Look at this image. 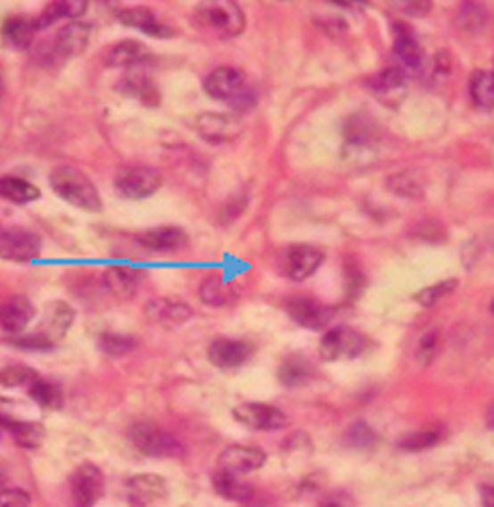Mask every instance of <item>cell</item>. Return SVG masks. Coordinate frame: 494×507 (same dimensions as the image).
<instances>
[{
	"mask_svg": "<svg viewBox=\"0 0 494 507\" xmlns=\"http://www.w3.org/2000/svg\"><path fill=\"white\" fill-rule=\"evenodd\" d=\"M50 187L54 193L63 200V202L72 204L80 210L87 213H98L103 209V200H100L98 189L94 187L92 180L87 178L80 169L72 165H62L54 168L50 174Z\"/></svg>",
	"mask_w": 494,
	"mask_h": 507,
	"instance_id": "1",
	"label": "cell"
},
{
	"mask_svg": "<svg viewBox=\"0 0 494 507\" xmlns=\"http://www.w3.org/2000/svg\"><path fill=\"white\" fill-rule=\"evenodd\" d=\"M74 317V308L65 301H53V304L46 306V313H44L42 323H39L37 332H33L31 336H24V339H16L13 343L18 348L24 349H35V351H44L54 348L59 340L68 334V330L72 328Z\"/></svg>",
	"mask_w": 494,
	"mask_h": 507,
	"instance_id": "2",
	"label": "cell"
},
{
	"mask_svg": "<svg viewBox=\"0 0 494 507\" xmlns=\"http://www.w3.org/2000/svg\"><path fill=\"white\" fill-rule=\"evenodd\" d=\"M128 438L148 458H176L183 454V446L174 436L168 434L154 421H137L130 425Z\"/></svg>",
	"mask_w": 494,
	"mask_h": 507,
	"instance_id": "3",
	"label": "cell"
},
{
	"mask_svg": "<svg viewBox=\"0 0 494 507\" xmlns=\"http://www.w3.org/2000/svg\"><path fill=\"white\" fill-rule=\"evenodd\" d=\"M369 348V339L354 328L339 325V328L327 330L319 343L321 358L327 363H341V360L360 358Z\"/></svg>",
	"mask_w": 494,
	"mask_h": 507,
	"instance_id": "4",
	"label": "cell"
},
{
	"mask_svg": "<svg viewBox=\"0 0 494 507\" xmlns=\"http://www.w3.org/2000/svg\"><path fill=\"white\" fill-rule=\"evenodd\" d=\"M195 18L224 37H236L245 29V13L236 3H204Z\"/></svg>",
	"mask_w": 494,
	"mask_h": 507,
	"instance_id": "5",
	"label": "cell"
},
{
	"mask_svg": "<svg viewBox=\"0 0 494 507\" xmlns=\"http://www.w3.org/2000/svg\"><path fill=\"white\" fill-rule=\"evenodd\" d=\"M161 174L145 165H133V168L119 169L115 176V189L126 200H145L161 189Z\"/></svg>",
	"mask_w": 494,
	"mask_h": 507,
	"instance_id": "6",
	"label": "cell"
},
{
	"mask_svg": "<svg viewBox=\"0 0 494 507\" xmlns=\"http://www.w3.org/2000/svg\"><path fill=\"white\" fill-rule=\"evenodd\" d=\"M42 254V239L27 228L0 230V258L12 263H31Z\"/></svg>",
	"mask_w": 494,
	"mask_h": 507,
	"instance_id": "7",
	"label": "cell"
},
{
	"mask_svg": "<svg viewBox=\"0 0 494 507\" xmlns=\"http://www.w3.org/2000/svg\"><path fill=\"white\" fill-rule=\"evenodd\" d=\"M70 490L77 507H94L104 495V475L95 464H80L70 477Z\"/></svg>",
	"mask_w": 494,
	"mask_h": 507,
	"instance_id": "8",
	"label": "cell"
},
{
	"mask_svg": "<svg viewBox=\"0 0 494 507\" xmlns=\"http://www.w3.org/2000/svg\"><path fill=\"white\" fill-rule=\"evenodd\" d=\"M195 130L209 143H228L243 133V122L230 113H202L195 118Z\"/></svg>",
	"mask_w": 494,
	"mask_h": 507,
	"instance_id": "9",
	"label": "cell"
},
{
	"mask_svg": "<svg viewBox=\"0 0 494 507\" xmlns=\"http://www.w3.org/2000/svg\"><path fill=\"white\" fill-rule=\"evenodd\" d=\"M235 419L243 423L245 428L259 429V431H276L289 425V419L280 408L269 404H241L235 408Z\"/></svg>",
	"mask_w": 494,
	"mask_h": 507,
	"instance_id": "10",
	"label": "cell"
},
{
	"mask_svg": "<svg viewBox=\"0 0 494 507\" xmlns=\"http://www.w3.org/2000/svg\"><path fill=\"white\" fill-rule=\"evenodd\" d=\"M267 455L265 451H260L259 446H247V445H230L226 446L219 454V470H226L230 475H245L254 473L260 466L265 464Z\"/></svg>",
	"mask_w": 494,
	"mask_h": 507,
	"instance_id": "11",
	"label": "cell"
},
{
	"mask_svg": "<svg viewBox=\"0 0 494 507\" xmlns=\"http://www.w3.org/2000/svg\"><path fill=\"white\" fill-rule=\"evenodd\" d=\"M168 481L159 475H137L126 481V496L133 507H154L168 496Z\"/></svg>",
	"mask_w": 494,
	"mask_h": 507,
	"instance_id": "12",
	"label": "cell"
},
{
	"mask_svg": "<svg viewBox=\"0 0 494 507\" xmlns=\"http://www.w3.org/2000/svg\"><path fill=\"white\" fill-rule=\"evenodd\" d=\"M92 39V24L89 22H68L54 35L53 54L59 59H74L83 54Z\"/></svg>",
	"mask_w": 494,
	"mask_h": 507,
	"instance_id": "13",
	"label": "cell"
},
{
	"mask_svg": "<svg viewBox=\"0 0 494 507\" xmlns=\"http://www.w3.org/2000/svg\"><path fill=\"white\" fill-rule=\"evenodd\" d=\"M324 263V252L315 245H291L284 254V271L291 280L301 282L310 278Z\"/></svg>",
	"mask_w": 494,
	"mask_h": 507,
	"instance_id": "14",
	"label": "cell"
},
{
	"mask_svg": "<svg viewBox=\"0 0 494 507\" xmlns=\"http://www.w3.org/2000/svg\"><path fill=\"white\" fill-rule=\"evenodd\" d=\"M286 313L295 323L309 330H324L332 321V308L310 298H295L286 304Z\"/></svg>",
	"mask_w": 494,
	"mask_h": 507,
	"instance_id": "15",
	"label": "cell"
},
{
	"mask_svg": "<svg viewBox=\"0 0 494 507\" xmlns=\"http://www.w3.org/2000/svg\"><path fill=\"white\" fill-rule=\"evenodd\" d=\"M243 87H245V77L243 72L236 68H217L204 80V92L209 94L210 98L226 100V102L236 98Z\"/></svg>",
	"mask_w": 494,
	"mask_h": 507,
	"instance_id": "16",
	"label": "cell"
},
{
	"mask_svg": "<svg viewBox=\"0 0 494 507\" xmlns=\"http://www.w3.org/2000/svg\"><path fill=\"white\" fill-rule=\"evenodd\" d=\"M137 241L150 252H178L189 243V237H186L183 228L159 225V228L144 230V233L137 234Z\"/></svg>",
	"mask_w": 494,
	"mask_h": 507,
	"instance_id": "17",
	"label": "cell"
},
{
	"mask_svg": "<svg viewBox=\"0 0 494 507\" xmlns=\"http://www.w3.org/2000/svg\"><path fill=\"white\" fill-rule=\"evenodd\" d=\"M345 148L356 154H371L377 148V127L369 118H351L345 127Z\"/></svg>",
	"mask_w": 494,
	"mask_h": 507,
	"instance_id": "18",
	"label": "cell"
},
{
	"mask_svg": "<svg viewBox=\"0 0 494 507\" xmlns=\"http://www.w3.org/2000/svg\"><path fill=\"white\" fill-rule=\"evenodd\" d=\"M33 317L35 308L27 298H12L0 306V328L7 334H22Z\"/></svg>",
	"mask_w": 494,
	"mask_h": 507,
	"instance_id": "19",
	"label": "cell"
},
{
	"mask_svg": "<svg viewBox=\"0 0 494 507\" xmlns=\"http://www.w3.org/2000/svg\"><path fill=\"white\" fill-rule=\"evenodd\" d=\"M250 354V345L232 339H219L209 348V360L219 369H236L247 363Z\"/></svg>",
	"mask_w": 494,
	"mask_h": 507,
	"instance_id": "20",
	"label": "cell"
},
{
	"mask_svg": "<svg viewBox=\"0 0 494 507\" xmlns=\"http://www.w3.org/2000/svg\"><path fill=\"white\" fill-rule=\"evenodd\" d=\"M371 92L386 104H399L406 95V74L397 68L382 70L369 80Z\"/></svg>",
	"mask_w": 494,
	"mask_h": 507,
	"instance_id": "21",
	"label": "cell"
},
{
	"mask_svg": "<svg viewBox=\"0 0 494 507\" xmlns=\"http://www.w3.org/2000/svg\"><path fill=\"white\" fill-rule=\"evenodd\" d=\"M150 59H152V53L145 44L137 42V39H126V42H119L109 48L104 63L109 68H137V65L150 61Z\"/></svg>",
	"mask_w": 494,
	"mask_h": 507,
	"instance_id": "22",
	"label": "cell"
},
{
	"mask_svg": "<svg viewBox=\"0 0 494 507\" xmlns=\"http://www.w3.org/2000/svg\"><path fill=\"white\" fill-rule=\"evenodd\" d=\"M395 57L406 72H418L425 65V50L408 29H395Z\"/></svg>",
	"mask_w": 494,
	"mask_h": 507,
	"instance_id": "23",
	"label": "cell"
},
{
	"mask_svg": "<svg viewBox=\"0 0 494 507\" xmlns=\"http://www.w3.org/2000/svg\"><path fill=\"white\" fill-rule=\"evenodd\" d=\"M118 20L124 24V27L139 29L141 33L150 35V37H169V35H174V31H171L168 24L159 22V18L145 7L122 9V12L118 13Z\"/></svg>",
	"mask_w": 494,
	"mask_h": 507,
	"instance_id": "24",
	"label": "cell"
},
{
	"mask_svg": "<svg viewBox=\"0 0 494 507\" xmlns=\"http://www.w3.org/2000/svg\"><path fill=\"white\" fill-rule=\"evenodd\" d=\"M150 321H156V323L163 325H180L185 321L191 319V308L180 299H169V298H159L152 299L145 308Z\"/></svg>",
	"mask_w": 494,
	"mask_h": 507,
	"instance_id": "25",
	"label": "cell"
},
{
	"mask_svg": "<svg viewBox=\"0 0 494 507\" xmlns=\"http://www.w3.org/2000/svg\"><path fill=\"white\" fill-rule=\"evenodd\" d=\"M104 286L115 299H130L139 289V275L137 271L130 267H122V265H115L104 271Z\"/></svg>",
	"mask_w": 494,
	"mask_h": 507,
	"instance_id": "26",
	"label": "cell"
},
{
	"mask_svg": "<svg viewBox=\"0 0 494 507\" xmlns=\"http://www.w3.org/2000/svg\"><path fill=\"white\" fill-rule=\"evenodd\" d=\"M89 3L87 0H57V3H50L37 18H35V29H46L57 20H74L83 16L87 12Z\"/></svg>",
	"mask_w": 494,
	"mask_h": 507,
	"instance_id": "27",
	"label": "cell"
},
{
	"mask_svg": "<svg viewBox=\"0 0 494 507\" xmlns=\"http://www.w3.org/2000/svg\"><path fill=\"white\" fill-rule=\"evenodd\" d=\"M39 195H42V191L29 183V180L16 178V176H3L0 178V198L7 200V202L29 204L39 200Z\"/></svg>",
	"mask_w": 494,
	"mask_h": 507,
	"instance_id": "28",
	"label": "cell"
},
{
	"mask_svg": "<svg viewBox=\"0 0 494 507\" xmlns=\"http://www.w3.org/2000/svg\"><path fill=\"white\" fill-rule=\"evenodd\" d=\"M213 488L219 496L228 501H236V503H247L254 496L251 486L243 484L236 475L226 473V470H217L213 475Z\"/></svg>",
	"mask_w": 494,
	"mask_h": 507,
	"instance_id": "29",
	"label": "cell"
},
{
	"mask_svg": "<svg viewBox=\"0 0 494 507\" xmlns=\"http://www.w3.org/2000/svg\"><path fill=\"white\" fill-rule=\"evenodd\" d=\"M35 20L27 16H16L4 20L3 24V39L13 48H29L33 44Z\"/></svg>",
	"mask_w": 494,
	"mask_h": 507,
	"instance_id": "30",
	"label": "cell"
},
{
	"mask_svg": "<svg viewBox=\"0 0 494 507\" xmlns=\"http://www.w3.org/2000/svg\"><path fill=\"white\" fill-rule=\"evenodd\" d=\"M468 92H471L473 102L482 111H492L494 109V72L488 70H477L468 80Z\"/></svg>",
	"mask_w": 494,
	"mask_h": 507,
	"instance_id": "31",
	"label": "cell"
},
{
	"mask_svg": "<svg viewBox=\"0 0 494 507\" xmlns=\"http://www.w3.org/2000/svg\"><path fill=\"white\" fill-rule=\"evenodd\" d=\"M7 434L16 440L24 449H37L39 445L46 438V429L39 423H31V421H9L7 419Z\"/></svg>",
	"mask_w": 494,
	"mask_h": 507,
	"instance_id": "32",
	"label": "cell"
},
{
	"mask_svg": "<svg viewBox=\"0 0 494 507\" xmlns=\"http://www.w3.org/2000/svg\"><path fill=\"white\" fill-rule=\"evenodd\" d=\"M312 375V366L309 360H304L301 356H291L289 360H284L278 371V378L284 386L289 388H295V386H301L304 381H309Z\"/></svg>",
	"mask_w": 494,
	"mask_h": 507,
	"instance_id": "33",
	"label": "cell"
},
{
	"mask_svg": "<svg viewBox=\"0 0 494 507\" xmlns=\"http://www.w3.org/2000/svg\"><path fill=\"white\" fill-rule=\"evenodd\" d=\"M119 87L124 89V94H130L135 95V98L144 100L145 104H156L159 102V92H156V87L152 83H150V78L145 77V74H137V72H128L122 80V85Z\"/></svg>",
	"mask_w": 494,
	"mask_h": 507,
	"instance_id": "34",
	"label": "cell"
},
{
	"mask_svg": "<svg viewBox=\"0 0 494 507\" xmlns=\"http://www.w3.org/2000/svg\"><path fill=\"white\" fill-rule=\"evenodd\" d=\"M29 395H31V399L35 401V404L44 410H57L59 405L63 404L62 388H59L57 384H53V381H46L42 378H39L31 388H29Z\"/></svg>",
	"mask_w": 494,
	"mask_h": 507,
	"instance_id": "35",
	"label": "cell"
},
{
	"mask_svg": "<svg viewBox=\"0 0 494 507\" xmlns=\"http://www.w3.org/2000/svg\"><path fill=\"white\" fill-rule=\"evenodd\" d=\"M39 380V375L35 373L31 366L27 364H7L0 369V384L7 386V388H20V386H31Z\"/></svg>",
	"mask_w": 494,
	"mask_h": 507,
	"instance_id": "36",
	"label": "cell"
},
{
	"mask_svg": "<svg viewBox=\"0 0 494 507\" xmlns=\"http://www.w3.org/2000/svg\"><path fill=\"white\" fill-rule=\"evenodd\" d=\"M137 348L133 336L128 334H118V332H104L100 336V349L111 358H124L130 351Z\"/></svg>",
	"mask_w": 494,
	"mask_h": 507,
	"instance_id": "37",
	"label": "cell"
},
{
	"mask_svg": "<svg viewBox=\"0 0 494 507\" xmlns=\"http://www.w3.org/2000/svg\"><path fill=\"white\" fill-rule=\"evenodd\" d=\"M200 298L209 306H226L230 304L232 290L221 278H209L200 286Z\"/></svg>",
	"mask_w": 494,
	"mask_h": 507,
	"instance_id": "38",
	"label": "cell"
},
{
	"mask_svg": "<svg viewBox=\"0 0 494 507\" xmlns=\"http://www.w3.org/2000/svg\"><path fill=\"white\" fill-rule=\"evenodd\" d=\"M456 286H457V280H445V282H436V284H432V286H427V289H423V290H418V293L415 295V299L418 301L421 306H430L433 304H438L440 299H445L449 293H453L456 290Z\"/></svg>",
	"mask_w": 494,
	"mask_h": 507,
	"instance_id": "39",
	"label": "cell"
},
{
	"mask_svg": "<svg viewBox=\"0 0 494 507\" xmlns=\"http://www.w3.org/2000/svg\"><path fill=\"white\" fill-rule=\"evenodd\" d=\"M438 351H440V334H438L436 330H432V332H427L421 339V343H418V349H416L418 364L430 366L433 363V358L438 356Z\"/></svg>",
	"mask_w": 494,
	"mask_h": 507,
	"instance_id": "40",
	"label": "cell"
},
{
	"mask_svg": "<svg viewBox=\"0 0 494 507\" xmlns=\"http://www.w3.org/2000/svg\"><path fill=\"white\" fill-rule=\"evenodd\" d=\"M438 443H440V434L438 431H418V434L406 436L399 446L403 451H425Z\"/></svg>",
	"mask_w": 494,
	"mask_h": 507,
	"instance_id": "41",
	"label": "cell"
},
{
	"mask_svg": "<svg viewBox=\"0 0 494 507\" xmlns=\"http://www.w3.org/2000/svg\"><path fill=\"white\" fill-rule=\"evenodd\" d=\"M31 495L22 488H0V507H29Z\"/></svg>",
	"mask_w": 494,
	"mask_h": 507,
	"instance_id": "42",
	"label": "cell"
},
{
	"mask_svg": "<svg viewBox=\"0 0 494 507\" xmlns=\"http://www.w3.org/2000/svg\"><path fill=\"white\" fill-rule=\"evenodd\" d=\"M391 180H395V183L403 184V187L395 189L397 193L403 195V198H418V195H421V187H418L415 180L408 178V176H392Z\"/></svg>",
	"mask_w": 494,
	"mask_h": 507,
	"instance_id": "43",
	"label": "cell"
},
{
	"mask_svg": "<svg viewBox=\"0 0 494 507\" xmlns=\"http://www.w3.org/2000/svg\"><path fill=\"white\" fill-rule=\"evenodd\" d=\"M230 104L236 109V111H247V109H250L251 104H254V92H251V89L243 87L239 92V95H236V98L230 100Z\"/></svg>",
	"mask_w": 494,
	"mask_h": 507,
	"instance_id": "44",
	"label": "cell"
},
{
	"mask_svg": "<svg viewBox=\"0 0 494 507\" xmlns=\"http://www.w3.org/2000/svg\"><path fill=\"white\" fill-rule=\"evenodd\" d=\"M397 7L406 12L408 16H425L432 9V3H423V0H418V3H397Z\"/></svg>",
	"mask_w": 494,
	"mask_h": 507,
	"instance_id": "45",
	"label": "cell"
},
{
	"mask_svg": "<svg viewBox=\"0 0 494 507\" xmlns=\"http://www.w3.org/2000/svg\"><path fill=\"white\" fill-rule=\"evenodd\" d=\"M319 507H351V499L347 495H342V492H336V495L325 496Z\"/></svg>",
	"mask_w": 494,
	"mask_h": 507,
	"instance_id": "46",
	"label": "cell"
},
{
	"mask_svg": "<svg viewBox=\"0 0 494 507\" xmlns=\"http://www.w3.org/2000/svg\"><path fill=\"white\" fill-rule=\"evenodd\" d=\"M433 61H436V74H438V77H447L449 68H451V59H449V53H438Z\"/></svg>",
	"mask_w": 494,
	"mask_h": 507,
	"instance_id": "47",
	"label": "cell"
},
{
	"mask_svg": "<svg viewBox=\"0 0 494 507\" xmlns=\"http://www.w3.org/2000/svg\"><path fill=\"white\" fill-rule=\"evenodd\" d=\"M482 503L483 507H494V486H488V488L482 490Z\"/></svg>",
	"mask_w": 494,
	"mask_h": 507,
	"instance_id": "48",
	"label": "cell"
},
{
	"mask_svg": "<svg viewBox=\"0 0 494 507\" xmlns=\"http://www.w3.org/2000/svg\"><path fill=\"white\" fill-rule=\"evenodd\" d=\"M3 434H7V419L0 416V438H3Z\"/></svg>",
	"mask_w": 494,
	"mask_h": 507,
	"instance_id": "49",
	"label": "cell"
},
{
	"mask_svg": "<svg viewBox=\"0 0 494 507\" xmlns=\"http://www.w3.org/2000/svg\"><path fill=\"white\" fill-rule=\"evenodd\" d=\"M488 425L494 429V405L490 408V413H488Z\"/></svg>",
	"mask_w": 494,
	"mask_h": 507,
	"instance_id": "50",
	"label": "cell"
},
{
	"mask_svg": "<svg viewBox=\"0 0 494 507\" xmlns=\"http://www.w3.org/2000/svg\"><path fill=\"white\" fill-rule=\"evenodd\" d=\"M3 89H4V87H3V80H0V95H3Z\"/></svg>",
	"mask_w": 494,
	"mask_h": 507,
	"instance_id": "51",
	"label": "cell"
},
{
	"mask_svg": "<svg viewBox=\"0 0 494 507\" xmlns=\"http://www.w3.org/2000/svg\"><path fill=\"white\" fill-rule=\"evenodd\" d=\"M490 310H492V315H494V301H492V306H490Z\"/></svg>",
	"mask_w": 494,
	"mask_h": 507,
	"instance_id": "52",
	"label": "cell"
},
{
	"mask_svg": "<svg viewBox=\"0 0 494 507\" xmlns=\"http://www.w3.org/2000/svg\"><path fill=\"white\" fill-rule=\"evenodd\" d=\"M492 72H494V70H492Z\"/></svg>",
	"mask_w": 494,
	"mask_h": 507,
	"instance_id": "53",
	"label": "cell"
}]
</instances>
